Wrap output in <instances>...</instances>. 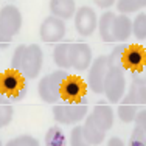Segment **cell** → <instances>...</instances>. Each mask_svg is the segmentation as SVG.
I'll return each mask as SVG.
<instances>
[{
    "label": "cell",
    "mask_w": 146,
    "mask_h": 146,
    "mask_svg": "<svg viewBox=\"0 0 146 146\" xmlns=\"http://www.w3.org/2000/svg\"><path fill=\"white\" fill-rule=\"evenodd\" d=\"M138 110H140V107L135 106L127 96H124V100L120 103V106H118L117 113H118V118H120L123 123H132V121L135 120V115H137Z\"/></svg>",
    "instance_id": "cell-19"
},
{
    "label": "cell",
    "mask_w": 146,
    "mask_h": 146,
    "mask_svg": "<svg viewBox=\"0 0 146 146\" xmlns=\"http://www.w3.org/2000/svg\"><path fill=\"white\" fill-rule=\"evenodd\" d=\"M50 11L51 16L65 22V20L75 17L76 13L75 0H50Z\"/></svg>",
    "instance_id": "cell-14"
},
{
    "label": "cell",
    "mask_w": 146,
    "mask_h": 146,
    "mask_svg": "<svg viewBox=\"0 0 146 146\" xmlns=\"http://www.w3.org/2000/svg\"><path fill=\"white\" fill-rule=\"evenodd\" d=\"M126 96L131 100L135 106L141 107L146 104V86H140V84H134L132 82L129 90H127Z\"/></svg>",
    "instance_id": "cell-21"
},
{
    "label": "cell",
    "mask_w": 146,
    "mask_h": 146,
    "mask_svg": "<svg viewBox=\"0 0 146 146\" xmlns=\"http://www.w3.org/2000/svg\"><path fill=\"white\" fill-rule=\"evenodd\" d=\"M109 72L107 56H98L95 61H92L89 70V86L96 95L104 93V79Z\"/></svg>",
    "instance_id": "cell-8"
},
{
    "label": "cell",
    "mask_w": 146,
    "mask_h": 146,
    "mask_svg": "<svg viewBox=\"0 0 146 146\" xmlns=\"http://www.w3.org/2000/svg\"><path fill=\"white\" fill-rule=\"evenodd\" d=\"M127 47L129 45L126 44H120L110 51V54L107 56V64H109V68L110 67H118V68H124L123 65V58H124V53H126Z\"/></svg>",
    "instance_id": "cell-22"
},
{
    "label": "cell",
    "mask_w": 146,
    "mask_h": 146,
    "mask_svg": "<svg viewBox=\"0 0 146 146\" xmlns=\"http://www.w3.org/2000/svg\"><path fill=\"white\" fill-rule=\"evenodd\" d=\"M70 146H90L82 134V126H75L70 134Z\"/></svg>",
    "instance_id": "cell-26"
},
{
    "label": "cell",
    "mask_w": 146,
    "mask_h": 146,
    "mask_svg": "<svg viewBox=\"0 0 146 146\" xmlns=\"http://www.w3.org/2000/svg\"><path fill=\"white\" fill-rule=\"evenodd\" d=\"M13 117H14V109H13L11 103L0 104V127L8 126L11 123Z\"/></svg>",
    "instance_id": "cell-25"
},
{
    "label": "cell",
    "mask_w": 146,
    "mask_h": 146,
    "mask_svg": "<svg viewBox=\"0 0 146 146\" xmlns=\"http://www.w3.org/2000/svg\"><path fill=\"white\" fill-rule=\"evenodd\" d=\"M115 2H117V0H93V3H95L98 8H103V9L110 8V6H112Z\"/></svg>",
    "instance_id": "cell-33"
},
{
    "label": "cell",
    "mask_w": 146,
    "mask_h": 146,
    "mask_svg": "<svg viewBox=\"0 0 146 146\" xmlns=\"http://www.w3.org/2000/svg\"><path fill=\"white\" fill-rule=\"evenodd\" d=\"M5 146H40V145L31 135H19L16 138H11Z\"/></svg>",
    "instance_id": "cell-27"
},
{
    "label": "cell",
    "mask_w": 146,
    "mask_h": 146,
    "mask_svg": "<svg viewBox=\"0 0 146 146\" xmlns=\"http://www.w3.org/2000/svg\"><path fill=\"white\" fill-rule=\"evenodd\" d=\"M87 98H79L76 101L58 104L53 107V117L61 124H76L87 117Z\"/></svg>",
    "instance_id": "cell-2"
},
{
    "label": "cell",
    "mask_w": 146,
    "mask_h": 146,
    "mask_svg": "<svg viewBox=\"0 0 146 146\" xmlns=\"http://www.w3.org/2000/svg\"><path fill=\"white\" fill-rule=\"evenodd\" d=\"M132 36V20L127 14H118L113 22V37L118 42H124Z\"/></svg>",
    "instance_id": "cell-17"
},
{
    "label": "cell",
    "mask_w": 146,
    "mask_h": 146,
    "mask_svg": "<svg viewBox=\"0 0 146 146\" xmlns=\"http://www.w3.org/2000/svg\"><path fill=\"white\" fill-rule=\"evenodd\" d=\"M42 64H44L42 48L37 44H31L25 50V56H23L20 75L25 76L27 79H36L37 75L42 70Z\"/></svg>",
    "instance_id": "cell-5"
},
{
    "label": "cell",
    "mask_w": 146,
    "mask_h": 146,
    "mask_svg": "<svg viewBox=\"0 0 146 146\" xmlns=\"http://www.w3.org/2000/svg\"><path fill=\"white\" fill-rule=\"evenodd\" d=\"M0 146H3V143H2V140H0Z\"/></svg>",
    "instance_id": "cell-37"
},
{
    "label": "cell",
    "mask_w": 146,
    "mask_h": 146,
    "mask_svg": "<svg viewBox=\"0 0 146 146\" xmlns=\"http://www.w3.org/2000/svg\"><path fill=\"white\" fill-rule=\"evenodd\" d=\"M107 146H124V143H123V140H121V138L112 137L109 141H107Z\"/></svg>",
    "instance_id": "cell-34"
},
{
    "label": "cell",
    "mask_w": 146,
    "mask_h": 146,
    "mask_svg": "<svg viewBox=\"0 0 146 146\" xmlns=\"http://www.w3.org/2000/svg\"><path fill=\"white\" fill-rule=\"evenodd\" d=\"M131 79H132V82H134V84L146 86V62H145L143 65H140L138 68L132 70Z\"/></svg>",
    "instance_id": "cell-30"
},
{
    "label": "cell",
    "mask_w": 146,
    "mask_h": 146,
    "mask_svg": "<svg viewBox=\"0 0 146 146\" xmlns=\"http://www.w3.org/2000/svg\"><path fill=\"white\" fill-rule=\"evenodd\" d=\"M70 48H72V42H59L53 50V61L61 70H68V68H72Z\"/></svg>",
    "instance_id": "cell-18"
},
{
    "label": "cell",
    "mask_w": 146,
    "mask_h": 146,
    "mask_svg": "<svg viewBox=\"0 0 146 146\" xmlns=\"http://www.w3.org/2000/svg\"><path fill=\"white\" fill-rule=\"evenodd\" d=\"M140 9L141 5L138 0H118L117 2V11H120V14H131Z\"/></svg>",
    "instance_id": "cell-24"
},
{
    "label": "cell",
    "mask_w": 146,
    "mask_h": 146,
    "mask_svg": "<svg viewBox=\"0 0 146 146\" xmlns=\"http://www.w3.org/2000/svg\"><path fill=\"white\" fill-rule=\"evenodd\" d=\"M117 14L113 11H106L103 13L101 17L98 19V31L100 36L104 42L110 44L115 42V37H113V22H115Z\"/></svg>",
    "instance_id": "cell-16"
},
{
    "label": "cell",
    "mask_w": 146,
    "mask_h": 146,
    "mask_svg": "<svg viewBox=\"0 0 146 146\" xmlns=\"http://www.w3.org/2000/svg\"><path fill=\"white\" fill-rule=\"evenodd\" d=\"M132 34L138 40L146 39V14L145 13H138L137 17L132 20Z\"/></svg>",
    "instance_id": "cell-23"
},
{
    "label": "cell",
    "mask_w": 146,
    "mask_h": 146,
    "mask_svg": "<svg viewBox=\"0 0 146 146\" xmlns=\"http://www.w3.org/2000/svg\"><path fill=\"white\" fill-rule=\"evenodd\" d=\"M135 126L140 127L143 132H146V109H141L137 112V115H135Z\"/></svg>",
    "instance_id": "cell-31"
},
{
    "label": "cell",
    "mask_w": 146,
    "mask_h": 146,
    "mask_svg": "<svg viewBox=\"0 0 146 146\" xmlns=\"http://www.w3.org/2000/svg\"><path fill=\"white\" fill-rule=\"evenodd\" d=\"M86 92V86L84 82L81 81L76 76H67L64 82H62L61 87V98L65 100V101H76V100L82 98Z\"/></svg>",
    "instance_id": "cell-10"
},
{
    "label": "cell",
    "mask_w": 146,
    "mask_h": 146,
    "mask_svg": "<svg viewBox=\"0 0 146 146\" xmlns=\"http://www.w3.org/2000/svg\"><path fill=\"white\" fill-rule=\"evenodd\" d=\"M138 2H140L141 8H146V0H138Z\"/></svg>",
    "instance_id": "cell-36"
},
{
    "label": "cell",
    "mask_w": 146,
    "mask_h": 146,
    "mask_svg": "<svg viewBox=\"0 0 146 146\" xmlns=\"http://www.w3.org/2000/svg\"><path fill=\"white\" fill-rule=\"evenodd\" d=\"M68 73L65 70H56L51 72L48 75H45L42 79L39 81V87H37V92H39V96L44 103L47 104H54L61 100V87L62 82L67 79Z\"/></svg>",
    "instance_id": "cell-3"
},
{
    "label": "cell",
    "mask_w": 146,
    "mask_h": 146,
    "mask_svg": "<svg viewBox=\"0 0 146 146\" xmlns=\"http://www.w3.org/2000/svg\"><path fill=\"white\" fill-rule=\"evenodd\" d=\"M25 50H27V45H19V47L16 48L14 54H13V59H11V68L14 72L20 73L22 62H23V56H25Z\"/></svg>",
    "instance_id": "cell-28"
},
{
    "label": "cell",
    "mask_w": 146,
    "mask_h": 146,
    "mask_svg": "<svg viewBox=\"0 0 146 146\" xmlns=\"http://www.w3.org/2000/svg\"><path fill=\"white\" fill-rule=\"evenodd\" d=\"M98 27V16L90 6H81L75 13V28L79 36H92Z\"/></svg>",
    "instance_id": "cell-7"
},
{
    "label": "cell",
    "mask_w": 146,
    "mask_h": 146,
    "mask_svg": "<svg viewBox=\"0 0 146 146\" xmlns=\"http://www.w3.org/2000/svg\"><path fill=\"white\" fill-rule=\"evenodd\" d=\"M27 92H28V87H27V84H23L22 87H20L17 92L14 93L13 96H9V101H20V100H23L27 96Z\"/></svg>",
    "instance_id": "cell-32"
},
{
    "label": "cell",
    "mask_w": 146,
    "mask_h": 146,
    "mask_svg": "<svg viewBox=\"0 0 146 146\" xmlns=\"http://www.w3.org/2000/svg\"><path fill=\"white\" fill-rule=\"evenodd\" d=\"M22 14L14 5H6L0 9V48H8L13 37L20 31Z\"/></svg>",
    "instance_id": "cell-1"
},
{
    "label": "cell",
    "mask_w": 146,
    "mask_h": 146,
    "mask_svg": "<svg viewBox=\"0 0 146 146\" xmlns=\"http://www.w3.org/2000/svg\"><path fill=\"white\" fill-rule=\"evenodd\" d=\"M124 68L110 67L104 79V95L110 104L120 103L126 90V78H124Z\"/></svg>",
    "instance_id": "cell-4"
},
{
    "label": "cell",
    "mask_w": 146,
    "mask_h": 146,
    "mask_svg": "<svg viewBox=\"0 0 146 146\" xmlns=\"http://www.w3.org/2000/svg\"><path fill=\"white\" fill-rule=\"evenodd\" d=\"M129 146H146V132L135 126L129 138Z\"/></svg>",
    "instance_id": "cell-29"
},
{
    "label": "cell",
    "mask_w": 146,
    "mask_h": 146,
    "mask_svg": "<svg viewBox=\"0 0 146 146\" xmlns=\"http://www.w3.org/2000/svg\"><path fill=\"white\" fill-rule=\"evenodd\" d=\"M146 62V51L143 47H138V45H131L127 47L126 53L123 58V65L124 68H129V70H135L140 65H143Z\"/></svg>",
    "instance_id": "cell-15"
},
{
    "label": "cell",
    "mask_w": 146,
    "mask_h": 146,
    "mask_svg": "<svg viewBox=\"0 0 146 146\" xmlns=\"http://www.w3.org/2000/svg\"><path fill=\"white\" fill-rule=\"evenodd\" d=\"M82 134H84L86 140L90 143V146H98L104 141L106 137V131L100 127V124L93 120L92 113L86 117V123L82 124Z\"/></svg>",
    "instance_id": "cell-11"
},
{
    "label": "cell",
    "mask_w": 146,
    "mask_h": 146,
    "mask_svg": "<svg viewBox=\"0 0 146 146\" xmlns=\"http://www.w3.org/2000/svg\"><path fill=\"white\" fill-rule=\"evenodd\" d=\"M23 84H25L23 76L20 75L19 72L8 70V72H5L2 76H0V89L3 90V93H5L8 98L14 95Z\"/></svg>",
    "instance_id": "cell-12"
},
{
    "label": "cell",
    "mask_w": 146,
    "mask_h": 146,
    "mask_svg": "<svg viewBox=\"0 0 146 146\" xmlns=\"http://www.w3.org/2000/svg\"><path fill=\"white\" fill-rule=\"evenodd\" d=\"M65 22L54 16H48L44 19L39 28V37L45 44H58L65 36Z\"/></svg>",
    "instance_id": "cell-6"
},
{
    "label": "cell",
    "mask_w": 146,
    "mask_h": 146,
    "mask_svg": "<svg viewBox=\"0 0 146 146\" xmlns=\"http://www.w3.org/2000/svg\"><path fill=\"white\" fill-rule=\"evenodd\" d=\"M92 117H93V120L100 124V127L106 132L113 126V110L106 101H100L95 107H93Z\"/></svg>",
    "instance_id": "cell-13"
},
{
    "label": "cell",
    "mask_w": 146,
    "mask_h": 146,
    "mask_svg": "<svg viewBox=\"0 0 146 146\" xmlns=\"http://www.w3.org/2000/svg\"><path fill=\"white\" fill-rule=\"evenodd\" d=\"M3 103H9V98L3 93V90L0 89V104H3Z\"/></svg>",
    "instance_id": "cell-35"
},
{
    "label": "cell",
    "mask_w": 146,
    "mask_h": 146,
    "mask_svg": "<svg viewBox=\"0 0 146 146\" xmlns=\"http://www.w3.org/2000/svg\"><path fill=\"white\" fill-rule=\"evenodd\" d=\"M45 146H67L64 131L59 126H51L45 134Z\"/></svg>",
    "instance_id": "cell-20"
},
{
    "label": "cell",
    "mask_w": 146,
    "mask_h": 146,
    "mask_svg": "<svg viewBox=\"0 0 146 146\" xmlns=\"http://www.w3.org/2000/svg\"><path fill=\"white\" fill-rule=\"evenodd\" d=\"M93 61L92 56V48L89 47L87 44L84 42H75L72 44L70 48V62H72V67L75 70H86V68L90 67Z\"/></svg>",
    "instance_id": "cell-9"
}]
</instances>
